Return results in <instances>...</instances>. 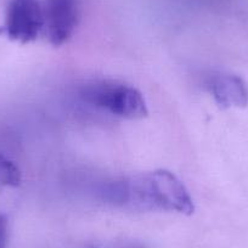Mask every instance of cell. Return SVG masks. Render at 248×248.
I'll list each match as a JSON object with an SVG mask.
<instances>
[{
  "mask_svg": "<svg viewBox=\"0 0 248 248\" xmlns=\"http://www.w3.org/2000/svg\"><path fill=\"white\" fill-rule=\"evenodd\" d=\"M44 28V10L39 0H10L0 33L21 44L32 43Z\"/></svg>",
  "mask_w": 248,
  "mask_h": 248,
  "instance_id": "3957f363",
  "label": "cell"
},
{
  "mask_svg": "<svg viewBox=\"0 0 248 248\" xmlns=\"http://www.w3.org/2000/svg\"><path fill=\"white\" fill-rule=\"evenodd\" d=\"M80 96L87 104L123 119L147 116L146 101L137 88L117 80H95L84 85Z\"/></svg>",
  "mask_w": 248,
  "mask_h": 248,
  "instance_id": "7a4b0ae2",
  "label": "cell"
},
{
  "mask_svg": "<svg viewBox=\"0 0 248 248\" xmlns=\"http://www.w3.org/2000/svg\"><path fill=\"white\" fill-rule=\"evenodd\" d=\"M109 203L135 211L176 212L191 216L194 200L183 181L166 169L122 178L105 190Z\"/></svg>",
  "mask_w": 248,
  "mask_h": 248,
  "instance_id": "6da1fadb",
  "label": "cell"
},
{
  "mask_svg": "<svg viewBox=\"0 0 248 248\" xmlns=\"http://www.w3.org/2000/svg\"><path fill=\"white\" fill-rule=\"evenodd\" d=\"M22 181L20 168L14 161L0 154V189L16 187Z\"/></svg>",
  "mask_w": 248,
  "mask_h": 248,
  "instance_id": "8992f818",
  "label": "cell"
},
{
  "mask_svg": "<svg viewBox=\"0 0 248 248\" xmlns=\"http://www.w3.org/2000/svg\"><path fill=\"white\" fill-rule=\"evenodd\" d=\"M9 219L5 214L0 213V248L8 247Z\"/></svg>",
  "mask_w": 248,
  "mask_h": 248,
  "instance_id": "52a82bcc",
  "label": "cell"
},
{
  "mask_svg": "<svg viewBox=\"0 0 248 248\" xmlns=\"http://www.w3.org/2000/svg\"><path fill=\"white\" fill-rule=\"evenodd\" d=\"M206 88L221 108L246 107L248 105V87L238 76L214 72L206 79Z\"/></svg>",
  "mask_w": 248,
  "mask_h": 248,
  "instance_id": "5b68a950",
  "label": "cell"
},
{
  "mask_svg": "<svg viewBox=\"0 0 248 248\" xmlns=\"http://www.w3.org/2000/svg\"><path fill=\"white\" fill-rule=\"evenodd\" d=\"M80 17V0H46L44 28L49 42L61 46L71 39Z\"/></svg>",
  "mask_w": 248,
  "mask_h": 248,
  "instance_id": "277c9868",
  "label": "cell"
}]
</instances>
